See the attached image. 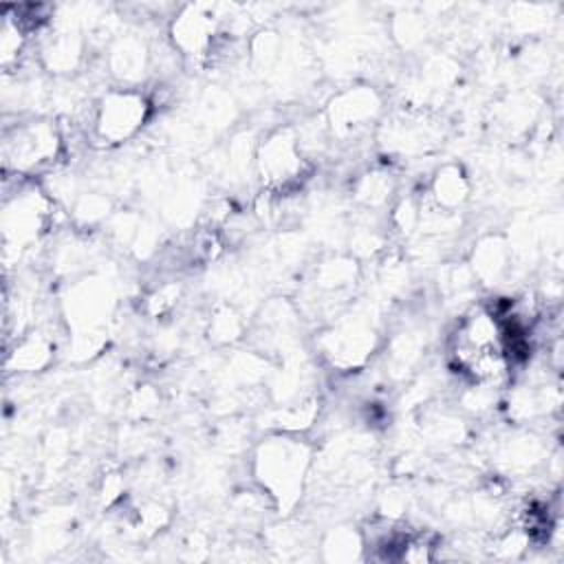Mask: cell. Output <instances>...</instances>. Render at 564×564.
<instances>
[{
  "mask_svg": "<svg viewBox=\"0 0 564 564\" xmlns=\"http://www.w3.org/2000/svg\"><path fill=\"white\" fill-rule=\"evenodd\" d=\"M456 366L474 381L494 383L511 366L505 344V328L494 311L476 308L463 317L452 339Z\"/></svg>",
  "mask_w": 564,
  "mask_h": 564,
  "instance_id": "obj_1",
  "label": "cell"
},
{
  "mask_svg": "<svg viewBox=\"0 0 564 564\" xmlns=\"http://www.w3.org/2000/svg\"><path fill=\"white\" fill-rule=\"evenodd\" d=\"M143 110H145V104L137 95H130V93L110 95L101 108L99 130L104 132V137H110V139L128 137L141 123Z\"/></svg>",
  "mask_w": 564,
  "mask_h": 564,
  "instance_id": "obj_2",
  "label": "cell"
}]
</instances>
